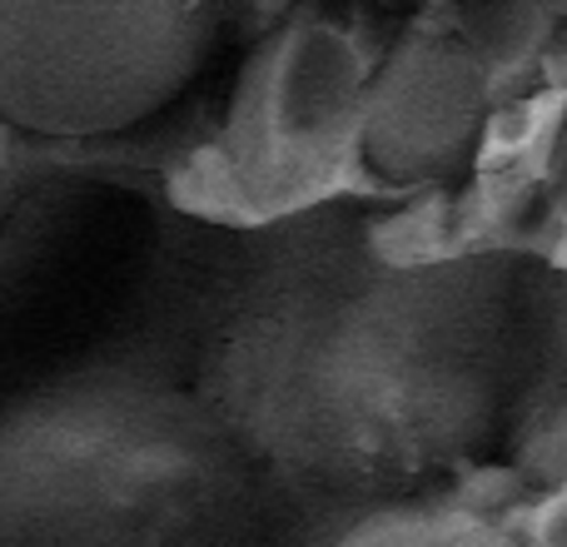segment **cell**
I'll list each match as a JSON object with an SVG mask.
<instances>
[{"mask_svg": "<svg viewBox=\"0 0 567 547\" xmlns=\"http://www.w3.org/2000/svg\"><path fill=\"white\" fill-rule=\"evenodd\" d=\"M553 16H567V6H558V10H553Z\"/></svg>", "mask_w": 567, "mask_h": 547, "instance_id": "obj_8", "label": "cell"}, {"mask_svg": "<svg viewBox=\"0 0 567 547\" xmlns=\"http://www.w3.org/2000/svg\"><path fill=\"white\" fill-rule=\"evenodd\" d=\"M439 547H518V543L503 538V533H493V528H458V533H449Z\"/></svg>", "mask_w": 567, "mask_h": 547, "instance_id": "obj_7", "label": "cell"}, {"mask_svg": "<svg viewBox=\"0 0 567 547\" xmlns=\"http://www.w3.org/2000/svg\"><path fill=\"white\" fill-rule=\"evenodd\" d=\"M363 105L369 85L353 40L323 20H303L275 65V90H269L275 135L293 155H329L349 140L353 125H363Z\"/></svg>", "mask_w": 567, "mask_h": 547, "instance_id": "obj_3", "label": "cell"}, {"mask_svg": "<svg viewBox=\"0 0 567 547\" xmlns=\"http://www.w3.org/2000/svg\"><path fill=\"white\" fill-rule=\"evenodd\" d=\"M538 547H567V493L543 513V528H538Z\"/></svg>", "mask_w": 567, "mask_h": 547, "instance_id": "obj_6", "label": "cell"}, {"mask_svg": "<svg viewBox=\"0 0 567 547\" xmlns=\"http://www.w3.org/2000/svg\"><path fill=\"white\" fill-rule=\"evenodd\" d=\"M548 195H553V215H558V255L567 265V105L558 115V130H553V145H548Z\"/></svg>", "mask_w": 567, "mask_h": 547, "instance_id": "obj_5", "label": "cell"}, {"mask_svg": "<svg viewBox=\"0 0 567 547\" xmlns=\"http://www.w3.org/2000/svg\"><path fill=\"white\" fill-rule=\"evenodd\" d=\"M488 65L458 30H413L369 85L363 159L403 185L463 169L488 120Z\"/></svg>", "mask_w": 567, "mask_h": 547, "instance_id": "obj_2", "label": "cell"}, {"mask_svg": "<svg viewBox=\"0 0 567 547\" xmlns=\"http://www.w3.org/2000/svg\"><path fill=\"white\" fill-rule=\"evenodd\" d=\"M553 25V10L543 6H463L453 10V30L468 40V50L488 65V75L518 70L543 45Z\"/></svg>", "mask_w": 567, "mask_h": 547, "instance_id": "obj_4", "label": "cell"}, {"mask_svg": "<svg viewBox=\"0 0 567 547\" xmlns=\"http://www.w3.org/2000/svg\"><path fill=\"white\" fill-rule=\"evenodd\" d=\"M215 6L0 0V120L30 135H115L165 110L205 65Z\"/></svg>", "mask_w": 567, "mask_h": 547, "instance_id": "obj_1", "label": "cell"}]
</instances>
